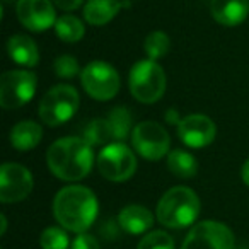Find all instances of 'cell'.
Wrapping results in <instances>:
<instances>
[{
  "label": "cell",
  "mask_w": 249,
  "mask_h": 249,
  "mask_svg": "<svg viewBox=\"0 0 249 249\" xmlns=\"http://www.w3.org/2000/svg\"><path fill=\"white\" fill-rule=\"evenodd\" d=\"M99 203L89 188L72 184L56 193L53 200V215L63 229L84 234L97 217Z\"/></svg>",
  "instance_id": "cell-1"
},
{
  "label": "cell",
  "mask_w": 249,
  "mask_h": 249,
  "mask_svg": "<svg viewBox=\"0 0 249 249\" xmlns=\"http://www.w3.org/2000/svg\"><path fill=\"white\" fill-rule=\"evenodd\" d=\"M46 162L53 174L62 181H79L90 173L94 164L92 145L82 137H67L52 143Z\"/></svg>",
  "instance_id": "cell-2"
},
{
  "label": "cell",
  "mask_w": 249,
  "mask_h": 249,
  "mask_svg": "<svg viewBox=\"0 0 249 249\" xmlns=\"http://www.w3.org/2000/svg\"><path fill=\"white\" fill-rule=\"evenodd\" d=\"M200 198L191 188L174 186L157 203V220L169 229H184L196 220Z\"/></svg>",
  "instance_id": "cell-3"
},
{
  "label": "cell",
  "mask_w": 249,
  "mask_h": 249,
  "mask_svg": "<svg viewBox=\"0 0 249 249\" xmlns=\"http://www.w3.org/2000/svg\"><path fill=\"white\" fill-rule=\"evenodd\" d=\"M130 92L137 101L150 104L166 92V72L154 60H140L130 70Z\"/></svg>",
  "instance_id": "cell-4"
},
{
  "label": "cell",
  "mask_w": 249,
  "mask_h": 249,
  "mask_svg": "<svg viewBox=\"0 0 249 249\" xmlns=\"http://www.w3.org/2000/svg\"><path fill=\"white\" fill-rule=\"evenodd\" d=\"M79 104L80 96L75 87L69 84H58L43 96L38 114L43 123H46L48 126H60L72 120L79 109Z\"/></svg>",
  "instance_id": "cell-5"
},
{
  "label": "cell",
  "mask_w": 249,
  "mask_h": 249,
  "mask_svg": "<svg viewBox=\"0 0 249 249\" xmlns=\"http://www.w3.org/2000/svg\"><path fill=\"white\" fill-rule=\"evenodd\" d=\"M97 169L103 178L114 183H123L130 179L137 171V157L130 147L123 142L107 143L97 154Z\"/></svg>",
  "instance_id": "cell-6"
},
{
  "label": "cell",
  "mask_w": 249,
  "mask_h": 249,
  "mask_svg": "<svg viewBox=\"0 0 249 249\" xmlns=\"http://www.w3.org/2000/svg\"><path fill=\"white\" fill-rule=\"evenodd\" d=\"M38 87L36 75L29 70H9L0 79V106L19 109L33 99Z\"/></svg>",
  "instance_id": "cell-7"
},
{
  "label": "cell",
  "mask_w": 249,
  "mask_h": 249,
  "mask_svg": "<svg viewBox=\"0 0 249 249\" xmlns=\"http://www.w3.org/2000/svg\"><path fill=\"white\" fill-rule=\"evenodd\" d=\"M80 82L87 94L96 101H109L120 90V75L106 62H90L80 72Z\"/></svg>",
  "instance_id": "cell-8"
},
{
  "label": "cell",
  "mask_w": 249,
  "mask_h": 249,
  "mask_svg": "<svg viewBox=\"0 0 249 249\" xmlns=\"http://www.w3.org/2000/svg\"><path fill=\"white\" fill-rule=\"evenodd\" d=\"M132 147L143 159L159 160L169 152V133L157 121H142L132 132Z\"/></svg>",
  "instance_id": "cell-9"
},
{
  "label": "cell",
  "mask_w": 249,
  "mask_h": 249,
  "mask_svg": "<svg viewBox=\"0 0 249 249\" xmlns=\"http://www.w3.org/2000/svg\"><path fill=\"white\" fill-rule=\"evenodd\" d=\"M181 249H234V234L222 222L205 220L191 229Z\"/></svg>",
  "instance_id": "cell-10"
},
{
  "label": "cell",
  "mask_w": 249,
  "mask_h": 249,
  "mask_svg": "<svg viewBox=\"0 0 249 249\" xmlns=\"http://www.w3.org/2000/svg\"><path fill=\"white\" fill-rule=\"evenodd\" d=\"M33 174L28 167L5 162L0 167V201L18 203L29 196L33 190Z\"/></svg>",
  "instance_id": "cell-11"
},
{
  "label": "cell",
  "mask_w": 249,
  "mask_h": 249,
  "mask_svg": "<svg viewBox=\"0 0 249 249\" xmlns=\"http://www.w3.org/2000/svg\"><path fill=\"white\" fill-rule=\"evenodd\" d=\"M18 19L26 29L41 33L56 24V14L52 0H18Z\"/></svg>",
  "instance_id": "cell-12"
},
{
  "label": "cell",
  "mask_w": 249,
  "mask_h": 249,
  "mask_svg": "<svg viewBox=\"0 0 249 249\" xmlns=\"http://www.w3.org/2000/svg\"><path fill=\"white\" fill-rule=\"evenodd\" d=\"M217 135L215 123L205 114H190L178 124V137L191 149H203L210 145Z\"/></svg>",
  "instance_id": "cell-13"
},
{
  "label": "cell",
  "mask_w": 249,
  "mask_h": 249,
  "mask_svg": "<svg viewBox=\"0 0 249 249\" xmlns=\"http://www.w3.org/2000/svg\"><path fill=\"white\" fill-rule=\"evenodd\" d=\"M210 12L218 24L235 28L249 16V0H212Z\"/></svg>",
  "instance_id": "cell-14"
},
{
  "label": "cell",
  "mask_w": 249,
  "mask_h": 249,
  "mask_svg": "<svg viewBox=\"0 0 249 249\" xmlns=\"http://www.w3.org/2000/svg\"><path fill=\"white\" fill-rule=\"evenodd\" d=\"M128 5L130 2H121V0H87L84 7V18L92 26H104L116 18L120 9Z\"/></svg>",
  "instance_id": "cell-15"
},
{
  "label": "cell",
  "mask_w": 249,
  "mask_h": 249,
  "mask_svg": "<svg viewBox=\"0 0 249 249\" xmlns=\"http://www.w3.org/2000/svg\"><path fill=\"white\" fill-rule=\"evenodd\" d=\"M11 145L19 152H28L33 150L43 139V128L41 124L33 120H24L14 124L11 130Z\"/></svg>",
  "instance_id": "cell-16"
},
{
  "label": "cell",
  "mask_w": 249,
  "mask_h": 249,
  "mask_svg": "<svg viewBox=\"0 0 249 249\" xmlns=\"http://www.w3.org/2000/svg\"><path fill=\"white\" fill-rule=\"evenodd\" d=\"M7 53L12 62H16L21 67H36L39 62V50L36 43L26 35H16L9 38Z\"/></svg>",
  "instance_id": "cell-17"
},
{
  "label": "cell",
  "mask_w": 249,
  "mask_h": 249,
  "mask_svg": "<svg viewBox=\"0 0 249 249\" xmlns=\"http://www.w3.org/2000/svg\"><path fill=\"white\" fill-rule=\"evenodd\" d=\"M118 224L128 234H143L152 227L154 217L142 205H128L118 215Z\"/></svg>",
  "instance_id": "cell-18"
},
{
  "label": "cell",
  "mask_w": 249,
  "mask_h": 249,
  "mask_svg": "<svg viewBox=\"0 0 249 249\" xmlns=\"http://www.w3.org/2000/svg\"><path fill=\"white\" fill-rule=\"evenodd\" d=\"M106 121L109 124V132L113 142H123L128 135H132V114L124 106H116L106 114Z\"/></svg>",
  "instance_id": "cell-19"
},
{
  "label": "cell",
  "mask_w": 249,
  "mask_h": 249,
  "mask_svg": "<svg viewBox=\"0 0 249 249\" xmlns=\"http://www.w3.org/2000/svg\"><path fill=\"white\" fill-rule=\"evenodd\" d=\"M167 167L174 176L181 179H190L195 178L198 173V162L190 152L183 149H174L167 156Z\"/></svg>",
  "instance_id": "cell-20"
},
{
  "label": "cell",
  "mask_w": 249,
  "mask_h": 249,
  "mask_svg": "<svg viewBox=\"0 0 249 249\" xmlns=\"http://www.w3.org/2000/svg\"><path fill=\"white\" fill-rule=\"evenodd\" d=\"M55 33L63 43H77L84 38L86 28H84L82 21L79 18L72 14H65L56 19Z\"/></svg>",
  "instance_id": "cell-21"
},
{
  "label": "cell",
  "mask_w": 249,
  "mask_h": 249,
  "mask_svg": "<svg viewBox=\"0 0 249 249\" xmlns=\"http://www.w3.org/2000/svg\"><path fill=\"white\" fill-rule=\"evenodd\" d=\"M82 139L90 145H104V143L111 142L113 139H111L109 124H107L106 118H97V120L87 123Z\"/></svg>",
  "instance_id": "cell-22"
},
{
  "label": "cell",
  "mask_w": 249,
  "mask_h": 249,
  "mask_svg": "<svg viewBox=\"0 0 249 249\" xmlns=\"http://www.w3.org/2000/svg\"><path fill=\"white\" fill-rule=\"evenodd\" d=\"M171 48V41L169 36L162 31H154L150 33L149 36L145 38V43H143V50H145L149 60H160L167 55Z\"/></svg>",
  "instance_id": "cell-23"
},
{
  "label": "cell",
  "mask_w": 249,
  "mask_h": 249,
  "mask_svg": "<svg viewBox=\"0 0 249 249\" xmlns=\"http://www.w3.org/2000/svg\"><path fill=\"white\" fill-rule=\"evenodd\" d=\"M39 244L43 249H67L69 248V237L67 232L58 227H48L43 231L39 237Z\"/></svg>",
  "instance_id": "cell-24"
},
{
  "label": "cell",
  "mask_w": 249,
  "mask_h": 249,
  "mask_svg": "<svg viewBox=\"0 0 249 249\" xmlns=\"http://www.w3.org/2000/svg\"><path fill=\"white\" fill-rule=\"evenodd\" d=\"M137 249H174V241L166 232L154 231L149 232L145 237H142Z\"/></svg>",
  "instance_id": "cell-25"
},
{
  "label": "cell",
  "mask_w": 249,
  "mask_h": 249,
  "mask_svg": "<svg viewBox=\"0 0 249 249\" xmlns=\"http://www.w3.org/2000/svg\"><path fill=\"white\" fill-rule=\"evenodd\" d=\"M53 70L60 79H72L80 72V65L77 62L75 56L72 55H62L55 60L53 63Z\"/></svg>",
  "instance_id": "cell-26"
},
{
  "label": "cell",
  "mask_w": 249,
  "mask_h": 249,
  "mask_svg": "<svg viewBox=\"0 0 249 249\" xmlns=\"http://www.w3.org/2000/svg\"><path fill=\"white\" fill-rule=\"evenodd\" d=\"M72 249H99V242L90 234H79L72 244Z\"/></svg>",
  "instance_id": "cell-27"
},
{
  "label": "cell",
  "mask_w": 249,
  "mask_h": 249,
  "mask_svg": "<svg viewBox=\"0 0 249 249\" xmlns=\"http://www.w3.org/2000/svg\"><path fill=\"white\" fill-rule=\"evenodd\" d=\"M52 2L58 9L69 12V11H75V9H79L80 5H82L84 0H52Z\"/></svg>",
  "instance_id": "cell-28"
},
{
  "label": "cell",
  "mask_w": 249,
  "mask_h": 249,
  "mask_svg": "<svg viewBox=\"0 0 249 249\" xmlns=\"http://www.w3.org/2000/svg\"><path fill=\"white\" fill-rule=\"evenodd\" d=\"M181 120H183V118L179 116V113H178V109H174V107H171V109H167L166 111V121L169 124H179L181 123Z\"/></svg>",
  "instance_id": "cell-29"
},
{
  "label": "cell",
  "mask_w": 249,
  "mask_h": 249,
  "mask_svg": "<svg viewBox=\"0 0 249 249\" xmlns=\"http://www.w3.org/2000/svg\"><path fill=\"white\" fill-rule=\"evenodd\" d=\"M241 176H242V181H244V183L249 186V159L246 160V162H244V166H242Z\"/></svg>",
  "instance_id": "cell-30"
},
{
  "label": "cell",
  "mask_w": 249,
  "mask_h": 249,
  "mask_svg": "<svg viewBox=\"0 0 249 249\" xmlns=\"http://www.w3.org/2000/svg\"><path fill=\"white\" fill-rule=\"evenodd\" d=\"M0 220H2V234H5V229H7V220H5V215H0Z\"/></svg>",
  "instance_id": "cell-31"
},
{
  "label": "cell",
  "mask_w": 249,
  "mask_h": 249,
  "mask_svg": "<svg viewBox=\"0 0 249 249\" xmlns=\"http://www.w3.org/2000/svg\"><path fill=\"white\" fill-rule=\"evenodd\" d=\"M4 2H9V0H4Z\"/></svg>",
  "instance_id": "cell-32"
}]
</instances>
